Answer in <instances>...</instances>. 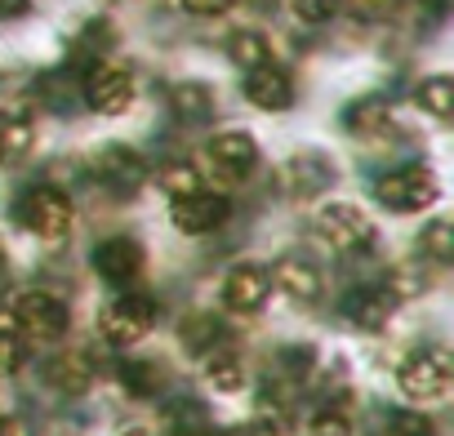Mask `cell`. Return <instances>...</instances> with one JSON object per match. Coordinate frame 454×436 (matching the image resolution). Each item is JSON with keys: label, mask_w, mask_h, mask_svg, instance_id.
I'll use <instances>...</instances> for the list:
<instances>
[{"label": "cell", "mask_w": 454, "mask_h": 436, "mask_svg": "<svg viewBox=\"0 0 454 436\" xmlns=\"http://www.w3.org/2000/svg\"><path fill=\"white\" fill-rule=\"evenodd\" d=\"M94 272L107 281V285H116V290H125V285H134L138 281V272H143V245L134 241V237H107V241H98L94 245Z\"/></svg>", "instance_id": "7c38bea8"}, {"label": "cell", "mask_w": 454, "mask_h": 436, "mask_svg": "<svg viewBox=\"0 0 454 436\" xmlns=\"http://www.w3.org/2000/svg\"><path fill=\"white\" fill-rule=\"evenodd\" d=\"M121 436H147V432H143V427H125Z\"/></svg>", "instance_id": "60d3db41"}, {"label": "cell", "mask_w": 454, "mask_h": 436, "mask_svg": "<svg viewBox=\"0 0 454 436\" xmlns=\"http://www.w3.org/2000/svg\"><path fill=\"white\" fill-rule=\"evenodd\" d=\"M178 343H183V352L187 356H209L214 347H223V325L209 316V312H192V316H183L178 321Z\"/></svg>", "instance_id": "ac0fdd59"}, {"label": "cell", "mask_w": 454, "mask_h": 436, "mask_svg": "<svg viewBox=\"0 0 454 436\" xmlns=\"http://www.w3.org/2000/svg\"><path fill=\"white\" fill-rule=\"evenodd\" d=\"M396 387L410 405H436L450 396V356L445 347H419L396 365Z\"/></svg>", "instance_id": "7a4b0ae2"}, {"label": "cell", "mask_w": 454, "mask_h": 436, "mask_svg": "<svg viewBox=\"0 0 454 436\" xmlns=\"http://www.w3.org/2000/svg\"><path fill=\"white\" fill-rule=\"evenodd\" d=\"M387 0H339V10H348L352 19H379Z\"/></svg>", "instance_id": "e575fe53"}, {"label": "cell", "mask_w": 454, "mask_h": 436, "mask_svg": "<svg viewBox=\"0 0 454 436\" xmlns=\"http://www.w3.org/2000/svg\"><path fill=\"white\" fill-rule=\"evenodd\" d=\"M414 103H419L427 116L445 121L450 107H454V81H450V76H427V81L414 90Z\"/></svg>", "instance_id": "603a6c76"}, {"label": "cell", "mask_w": 454, "mask_h": 436, "mask_svg": "<svg viewBox=\"0 0 454 436\" xmlns=\"http://www.w3.org/2000/svg\"><path fill=\"white\" fill-rule=\"evenodd\" d=\"M237 0H178V10H187V14H196V19H218V14H227Z\"/></svg>", "instance_id": "836d02e7"}, {"label": "cell", "mask_w": 454, "mask_h": 436, "mask_svg": "<svg viewBox=\"0 0 454 436\" xmlns=\"http://www.w3.org/2000/svg\"><path fill=\"white\" fill-rule=\"evenodd\" d=\"M200 361H205V387H209V392H218V396H237V392L246 387V365H241V356L214 347V352L200 356Z\"/></svg>", "instance_id": "e0dca14e"}, {"label": "cell", "mask_w": 454, "mask_h": 436, "mask_svg": "<svg viewBox=\"0 0 454 436\" xmlns=\"http://www.w3.org/2000/svg\"><path fill=\"white\" fill-rule=\"evenodd\" d=\"M308 436H352V418L343 409H321V414H312Z\"/></svg>", "instance_id": "f546056e"}, {"label": "cell", "mask_w": 454, "mask_h": 436, "mask_svg": "<svg viewBox=\"0 0 454 436\" xmlns=\"http://www.w3.org/2000/svg\"><path fill=\"white\" fill-rule=\"evenodd\" d=\"M0 165H5V156H0Z\"/></svg>", "instance_id": "7bdbcfd3"}, {"label": "cell", "mask_w": 454, "mask_h": 436, "mask_svg": "<svg viewBox=\"0 0 454 436\" xmlns=\"http://www.w3.org/2000/svg\"><path fill=\"white\" fill-rule=\"evenodd\" d=\"M223 436H263V432H259L254 423H237V427H227Z\"/></svg>", "instance_id": "74e56055"}, {"label": "cell", "mask_w": 454, "mask_h": 436, "mask_svg": "<svg viewBox=\"0 0 454 436\" xmlns=\"http://www.w3.org/2000/svg\"><path fill=\"white\" fill-rule=\"evenodd\" d=\"M396 303H401V299L387 290V281H379V285H356V290H348V299H343V316H348L356 330L374 334V330H383V325L392 321Z\"/></svg>", "instance_id": "5bb4252c"}, {"label": "cell", "mask_w": 454, "mask_h": 436, "mask_svg": "<svg viewBox=\"0 0 454 436\" xmlns=\"http://www.w3.org/2000/svg\"><path fill=\"white\" fill-rule=\"evenodd\" d=\"M277 183H281L286 196L308 200V196H321V191L334 183V165H330L321 152H299V156H290V160L281 165Z\"/></svg>", "instance_id": "4fadbf2b"}, {"label": "cell", "mask_w": 454, "mask_h": 436, "mask_svg": "<svg viewBox=\"0 0 454 436\" xmlns=\"http://www.w3.org/2000/svg\"><path fill=\"white\" fill-rule=\"evenodd\" d=\"M23 370V339L19 334H0V378H10Z\"/></svg>", "instance_id": "d6a6232c"}, {"label": "cell", "mask_w": 454, "mask_h": 436, "mask_svg": "<svg viewBox=\"0 0 454 436\" xmlns=\"http://www.w3.org/2000/svg\"><path fill=\"white\" fill-rule=\"evenodd\" d=\"M254 165H259V143H254V134H246V129H218V134L205 143V169H209L218 183H237V178H246Z\"/></svg>", "instance_id": "8992f818"}, {"label": "cell", "mask_w": 454, "mask_h": 436, "mask_svg": "<svg viewBox=\"0 0 454 436\" xmlns=\"http://www.w3.org/2000/svg\"><path fill=\"white\" fill-rule=\"evenodd\" d=\"M160 187H165L169 200H183V196L200 191L205 183H200V169H196V165H169V169L160 174Z\"/></svg>", "instance_id": "83f0119b"}, {"label": "cell", "mask_w": 454, "mask_h": 436, "mask_svg": "<svg viewBox=\"0 0 454 436\" xmlns=\"http://www.w3.org/2000/svg\"><path fill=\"white\" fill-rule=\"evenodd\" d=\"M374 200L392 214H419V209H432L441 200V183L427 165H401L374 183Z\"/></svg>", "instance_id": "3957f363"}, {"label": "cell", "mask_w": 454, "mask_h": 436, "mask_svg": "<svg viewBox=\"0 0 454 436\" xmlns=\"http://www.w3.org/2000/svg\"><path fill=\"white\" fill-rule=\"evenodd\" d=\"M290 10H294L299 23L321 27V23H330V19L339 14V0H290Z\"/></svg>", "instance_id": "f1b7e54d"}, {"label": "cell", "mask_w": 454, "mask_h": 436, "mask_svg": "<svg viewBox=\"0 0 454 436\" xmlns=\"http://www.w3.org/2000/svg\"><path fill=\"white\" fill-rule=\"evenodd\" d=\"M268 299H272V276L259 263H237L232 272L223 276V303H227V312L259 316L268 308Z\"/></svg>", "instance_id": "8fae6325"}, {"label": "cell", "mask_w": 454, "mask_h": 436, "mask_svg": "<svg viewBox=\"0 0 454 436\" xmlns=\"http://www.w3.org/2000/svg\"><path fill=\"white\" fill-rule=\"evenodd\" d=\"M268 276H272V281H277V290H281V294H290L294 303H312V299L321 294V272H317L308 259H299V254L277 259V268H272Z\"/></svg>", "instance_id": "2e32d148"}, {"label": "cell", "mask_w": 454, "mask_h": 436, "mask_svg": "<svg viewBox=\"0 0 454 436\" xmlns=\"http://www.w3.org/2000/svg\"><path fill=\"white\" fill-rule=\"evenodd\" d=\"M227 214H232V200L223 191H192L183 200H169V218L183 237H205V232H218L227 223Z\"/></svg>", "instance_id": "ba28073f"}, {"label": "cell", "mask_w": 454, "mask_h": 436, "mask_svg": "<svg viewBox=\"0 0 454 436\" xmlns=\"http://www.w3.org/2000/svg\"><path fill=\"white\" fill-rule=\"evenodd\" d=\"M165 436H196L192 427H174V432H165Z\"/></svg>", "instance_id": "ab89813d"}, {"label": "cell", "mask_w": 454, "mask_h": 436, "mask_svg": "<svg viewBox=\"0 0 454 436\" xmlns=\"http://www.w3.org/2000/svg\"><path fill=\"white\" fill-rule=\"evenodd\" d=\"M121 383L134 396H156L160 392V365L156 361H125L121 365Z\"/></svg>", "instance_id": "484cf974"}, {"label": "cell", "mask_w": 454, "mask_h": 436, "mask_svg": "<svg viewBox=\"0 0 454 436\" xmlns=\"http://www.w3.org/2000/svg\"><path fill=\"white\" fill-rule=\"evenodd\" d=\"M317 237L321 245H330L334 254H365L374 245V223L370 214L352 200H334V205H321L317 209Z\"/></svg>", "instance_id": "277c9868"}, {"label": "cell", "mask_w": 454, "mask_h": 436, "mask_svg": "<svg viewBox=\"0 0 454 436\" xmlns=\"http://www.w3.org/2000/svg\"><path fill=\"white\" fill-rule=\"evenodd\" d=\"M246 5H250V10H272L277 0H246Z\"/></svg>", "instance_id": "f35d334b"}, {"label": "cell", "mask_w": 454, "mask_h": 436, "mask_svg": "<svg viewBox=\"0 0 454 436\" xmlns=\"http://www.w3.org/2000/svg\"><path fill=\"white\" fill-rule=\"evenodd\" d=\"M0 272H5V241H0Z\"/></svg>", "instance_id": "b9f144b4"}, {"label": "cell", "mask_w": 454, "mask_h": 436, "mask_svg": "<svg viewBox=\"0 0 454 436\" xmlns=\"http://www.w3.org/2000/svg\"><path fill=\"white\" fill-rule=\"evenodd\" d=\"M227 54H232L237 67L254 72L263 63H272V41L263 32H232V41H227Z\"/></svg>", "instance_id": "7402d4cb"}, {"label": "cell", "mask_w": 454, "mask_h": 436, "mask_svg": "<svg viewBox=\"0 0 454 436\" xmlns=\"http://www.w3.org/2000/svg\"><path fill=\"white\" fill-rule=\"evenodd\" d=\"M32 143H36V129H32V121L14 116V121H5V125H0V156H5V160H19V156H27V152H32Z\"/></svg>", "instance_id": "d4e9b609"}, {"label": "cell", "mask_w": 454, "mask_h": 436, "mask_svg": "<svg viewBox=\"0 0 454 436\" xmlns=\"http://www.w3.org/2000/svg\"><path fill=\"white\" fill-rule=\"evenodd\" d=\"M14 316H19V334H32V339H63L72 325L67 303L50 290H27L14 303Z\"/></svg>", "instance_id": "30bf717a"}, {"label": "cell", "mask_w": 454, "mask_h": 436, "mask_svg": "<svg viewBox=\"0 0 454 436\" xmlns=\"http://www.w3.org/2000/svg\"><path fill=\"white\" fill-rule=\"evenodd\" d=\"M419 254L432 259V263H450L454 259V228L445 218H432V223L419 232Z\"/></svg>", "instance_id": "cb8c5ba5"}, {"label": "cell", "mask_w": 454, "mask_h": 436, "mask_svg": "<svg viewBox=\"0 0 454 436\" xmlns=\"http://www.w3.org/2000/svg\"><path fill=\"white\" fill-rule=\"evenodd\" d=\"M14 218L45 245H59V241H67V232L76 223V209H72L67 191H59V187H27L14 200Z\"/></svg>", "instance_id": "6da1fadb"}, {"label": "cell", "mask_w": 454, "mask_h": 436, "mask_svg": "<svg viewBox=\"0 0 454 436\" xmlns=\"http://www.w3.org/2000/svg\"><path fill=\"white\" fill-rule=\"evenodd\" d=\"M85 103L98 116H121L134 103V72L116 63H94L85 72Z\"/></svg>", "instance_id": "9c48e42d"}, {"label": "cell", "mask_w": 454, "mask_h": 436, "mask_svg": "<svg viewBox=\"0 0 454 436\" xmlns=\"http://www.w3.org/2000/svg\"><path fill=\"white\" fill-rule=\"evenodd\" d=\"M277 365H281L290 378H308V374L317 370V352H312V347H286V352L277 356Z\"/></svg>", "instance_id": "4dcf8cb0"}, {"label": "cell", "mask_w": 454, "mask_h": 436, "mask_svg": "<svg viewBox=\"0 0 454 436\" xmlns=\"http://www.w3.org/2000/svg\"><path fill=\"white\" fill-rule=\"evenodd\" d=\"M169 112L183 121V125H200L214 116V94L200 85V81H178L169 90Z\"/></svg>", "instance_id": "ffe728a7"}, {"label": "cell", "mask_w": 454, "mask_h": 436, "mask_svg": "<svg viewBox=\"0 0 454 436\" xmlns=\"http://www.w3.org/2000/svg\"><path fill=\"white\" fill-rule=\"evenodd\" d=\"M246 98H250L254 107H263V112H290V107H294V81H290L286 67L263 63V67L250 72V81H246Z\"/></svg>", "instance_id": "9a60e30c"}, {"label": "cell", "mask_w": 454, "mask_h": 436, "mask_svg": "<svg viewBox=\"0 0 454 436\" xmlns=\"http://www.w3.org/2000/svg\"><path fill=\"white\" fill-rule=\"evenodd\" d=\"M392 432L396 436H432V418L419 409H401V414H392Z\"/></svg>", "instance_id": "1f68e13d"}, {"label": "cell", "mask_w": 454, "mask_h": 436, "mask_svg": "<svg viewBox=\"0 0 454 436\" xmlns=\"http://www.w3.org/2000/svg\"><path fill=\"white\" fill-rule=\"evenodd\" d=\"M50 383L63 392V396H85L90 383H94V365L85 352H63L50 361Z\"/></svg>", "instance_id": "d6986e66"}, {"label": "cell", "mask_w": 454, "mask_h": 436, "mask_svg": "<svg viewBox=\"0 0 454 436\" xmlns=\"http://www.w3.org/2000/svg\"><path fill=\"white\" fill-rule=\"evenodd\" d=\"M90 174H94L107 191L134 196V191L147 183V160H143L134 147H125V143H107V147H98V152L90 156Z\"/></svg>", "instance_id": "52a82bcc"}, {"label": "cell", "mask_w": 454, "mask_h": 436, "mask_svg": "<svg viewBox=\"0 0 454 436\" xmlns=\"http://www.w3.org/2000/svg\"><path fill=\"white\" fill-rule=\"evenodd\" d=\"M32 10V0H0V19H23Z\"/></svg>", "instance_id": "d590c367"}, {"label": "cell", "mask_w": 454, "mask_h": 436, "mask_svg": "<svg viewBox=\"0 0 454 436\" xmlns=\"http://www.w3.org/2000/svg\"><path fill=\"white\" fill-rule=\"evenodd\" d=\"M112 41H116L112 23H107V19H94V23H85V32H81L72 45H76V54H81V58H98V54H107V50H112Z\"/></svg>", "instance_id": "4316f807"}, {"label": "cell", "mask_w": 454, "mask_h": 436, "mask_svg": "<svg viewBox=\"0 0 454 436\" xmlns=\"http://www.w3.org/2000/svg\"><path fill=\"white\" fill-rule=\"evenodd\" d=\"M156 330V303L147 294H121L98 312V334L112 347H134Z\"/></svg>", "instance_id": "5b68a950"}, {"label": "cell", "mask_w": 454, "mask_h": 436, "mask_svg": "<svg viewBox=\"0 0 454 436\" xmlns=\"http://www.w3.org/2000/svg\"><path fill=\"white\" fill-rule=\"evenodd\" d=\"M0 436H23L19 418H10V414H0Z\"/></svg>", "instance_id": "8d00e7d4"}, {"label": "cell", "mask_w": 454, "mask_h": 436, "mask_svg": "<svg viewBox=\"0 0 454 436\" xmlns=\"http://www.w3.org/2000/svg\"><path fill=\"white\" fill-rule=\"evenodd\" d=\"M343 125H348L352 134L370 138V134H383V129L392 125V112H387L383 98H356V103L343 112Z\"/></svg>", "instance_id": "44dd1931"}]
</instances>
